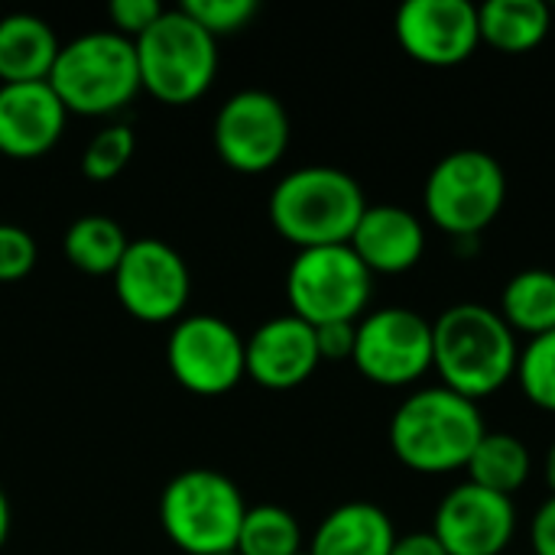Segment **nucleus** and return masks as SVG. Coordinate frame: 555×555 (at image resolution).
I'll return each instance as SVG.
<instances>
[{
  "instance_id": "nucleus-1",
  "label": "nucleus",
  "mask_w": 555,
  "mask_h": 555,
  "mask_svg": "<svg viewBox=\"0 0 555 555\" xmlns=\"http://www.w3.org/2000/svg\"><path fill=\"white\" fill-rule=\"evenodd\" d=\"M520 345L498 309L481 302L449 306L433 322V367L442 387L465 400L504 390L517 374Z\"/></svg>"
},
{
  "instance_id": "nucleus-2",
  "label": "nucleus",
  "mask_w": 555,
  "mask_h": 555,
  "mask_svg": "<svg viewBox=\"0 0 555 555\" xmlns=\"http://www.w3.org/2000/svg\"><path fill=\"white\" fill-rule=\"evenodd\" d=\"M488 426L475 400L449 387L413 390L390 416V449L416 475H452L468 465Z\"/></svg>"
},
{
  "instance_id": "nucleus-3",
  "label": "nucleus",
  "mask_w": 555,
  "mask_h": 555,
  "mask_svg": "<svg viewBox=\"0 0 555 555\" xmlns=\"http://www.w3.org/2000/svg\"><path fill=\"white\" fill-rule=\"evenodd\" d=\"M364 208L358 179L335 166H302L270 192V221L299 250L348 244Z\"/></svg>"
},
{
  "instance_id": "nucleus-4",
  "label": "nucleus",
  "mask_w": 555,
  "mask_h": 555,
  "mask_svg": "<svg viewBox=\"0 0 555 555\" xmlns=\"http://www.w3.org/2000/svg\"><path fill=\"white\" fill-rule=\"evenodd\" d=\"M49 85L68 114H114L140 91L137 49L127 36L114 29L85 33L59 49Z\"/></svg>"
},
{
  "instance_id": "nucleus-5",
  "label": "nucleus",
  "mask_w": 555,
  "mask_h": 555,
  "mask_svg": "<svg viewBox=\"0 0 555 555\" xmlns=\"http://www.w3.org/2000/svg\"><path fill=\"white\" fill-rule=\"evenodd\" d=\"M247 504L237 485L215 468L176 475L159 498V524L185 555L234 553Z\"/></svg>"
},
{
  "instance_id": "nucleus-6",
  "label": "nucleus",
  "mask_w": 555,
  "mask_h": 555,
  "mask_svg": "<svg viewBox=\"0 0 555 555\" xmlns=\"http://www.w3.org/2000/svg\"><path fill=\"white\" fill-rule=\"evenodd\" d=\"M140 88L156 101L182 107L198 101L218 72V42L182 7L163 16L133 39Z\"/></svg>"
},
{
  "instance_id": "nucleus-7",
  "label": "nucleus",
  "mask_w": 555,
  "mask_h": 555,
  "mask_svg": "<svg viewBox=\"0 0 555 555\" xmlns=\"http://www.w3.org/2000/svg\"><path fill=\"white\" fill-rule=\"evenodd\" d=\"M507 202V172L485 150L446 153L426 176L423 208L455 241H475Z\"/></svg>"
},
{
  "instance_id": "nucleus-8",
  "label": "nucleus",
  "mask_w": 555,
  "mask_h": 555,
  "mask_svg": "<svg viewBox=\"0 0 555 555\" xmlns=\"http://www.w3.org/2000/svg\"><path fill=\"white\" fill-rule=\"evenodd\" d=\"M371 270L348 244L299 250L286 270V299L296 319L315 325L361 322L371 302Z\"/></svg>"
},
{
  "instance_id": "nucleus-9",
  "label": "nucleus",
  "mask_w": 555,
  "mask_h": 555,
  "mask_svg": "<svg viewBox=\"0 0 555 555\" xmlns=\"http://www.w3.org/2000/svg\"><path fill=\"white\" fill-rule=\"evenodd\" d=\"M351 364L380 387H410L433 367V322L416 309L387 306L358 322Z\"/></svg>"
},
{
  "instance_id": "nucleus-10",
  "label": "nucleus",
  "mask_w": 555,
  "mask_h": 555,
  "mask_svg": "<svg viewBox=\"0 0 555 555\" xmlns=\"http://www.w3.org/2000/svg\"><path fill=\"white\" fill-rule=\"evenodd\" d=\"M172 377L195 397H224L244 377V338L218 315H185L166 341Z\"/></svg>"
},
{
  "instance_id": "nucleus-11",
  "label": "nucleus",
  "mask_w": 555,
  "mask_h": 555,
  "mask_svg": "<svg viewBox=\"0 0 555 555\" xmlns=\"http://www.w3.org/2000/svg\"><path fill=\"white\" fill-rule=\"evenodd\" d=\"M114 293L124 312L140 322L163 325L185 312L192 276L176 247L156 237H140L130 241L124 260L114 270Z\"/></svg>"
},
{
  "instance_id": "nucleus-12",
  "label": "nucleus",
  "mask_w": 555,
  "mask_h": 555,
  "mask_svg": "<svg viewBox=\"0 0 555 555\" xmlns=\"http://www.w3.org/2000/svg\"><path fill=\"white\" fill-rule=\"evenodd\" d=\"M289 146V114L270 91H237L215 117V150L224 166L257 176L273 169Z\"/></svg>"
},
{
  "instance_id": "nucleus-13",
  "label": "nucleus",
  "mask_w": 555,
  "mask_h": 555,
  "mask_svg": "<svg viewBox=\"0 0 555 555\" xmlns=\"http://www.w3.org/2000/svg\"><path fill=\"white\" fill-rule=\"evenodd\" d=\"M397 42L423 65L449 68L481 46L478 7L472 0H406L393 20Z\"/></svg>"
},
{
  "instance_id": "nucleus-14",
  "label": "nucleus",
  "mask_w": 555,
  "mask_h": 555,
  "mask_svg": "<svg viewBox=\"0 0 555 555\" xmlns=\"http://www.w3.org/2000/svg\"><path fill=\"white\" fill-rule=\"evenodd\" d=\"M517 533V507L511 498L472 481L452 488L436 507L433 537L449 555H501Z\"/></svg>"
},
{
  "instance_id": "nucleus-15",
  "label": "nucleus",
  "mask_w": 555,
  "mask_h": 555,
  "mask_svg": "<svg viewBox=\"0 0 555 555\" xmlns=\"http://www.w3.org/2000/svg\"><path fill=\"white\" fill-rule=\"evenodd\" d=\"M319 364L322 358L315 348V328L293 312L263 322L244 341L247 377L267 390H293L306 384Z\"/></svg>"
},
{
  "instance_id": "nucleus-16",
  "label": "nucleus",
  "mask_w": 555,
  "mask_h": 555,
  "mask_svg": "<svg viewBox=\"0 0 555 555\" xmlns=\"http://www.w3.org/2000/svg\"><path fill=\"white\" fill-rule=\"evenodd\" d=\"M65 104L49 81L0 85V153L10 159L46 156L65 130Z\"/></svg>"
},
{
  "instance_id": "nucleus-17",
  "label": "nucleus",
  "mask_w": 555,
  "mask_h": 555,
  "mask_svg": "<svg viewBox=\"0 0 555 555\" xmlns=\"http://www.w3.org/2000/svg\"><path fill=\"white\" fill-rule=\"evenodd\" d=\"M348 247L371 270V276H397L423 260L426 228L413 211L400 205H367Z\"/></svg>"
},
{
  "instance_id": "nucleus-18",
  "label": "nucleus",
  "mask_w": 555,
  "mask_h": 555,
  "mask_svg": "<svg viewBox=\"0 0 555 555\" xmlns=\"http://www.w3.org/2000/svg\"><path fill=\"white\" fill-rule=\"evenodd\" d=\"M393 543V520L377 504L351 501L319 524L309 555H390Z\"/></svg>"
},
{
  "instance_id": "nucleus-19",
  "label": "nucleus",
  "mask_w": 555,
  "mask_h": 555,
  "mask_svg": "<svg viewBox=\"0 0 555 555\" xmlns=\"http://www.w3.org/2000/svg\"><path fill=\"white\" fill-rule=\"evenodd\" d=\"M59 49L62 46L46 20L33 13L0 16V85L49 81Z\"/></svg>"
},
{
  "instance_id": "nucleus-20",
  "label": "nucleus",
  "mask_w": 555,
  "mask_h": 555,
  "mask_svg": "<svg viewBox=\"0 0 555 555\" xmlns=\"http://www.w3.org/2000/svg\"><path fill=\"white\" fill-rule=\"evenodd\" d=\"M478 26L481 42L498 52L520 55L533 52L546 39L553 10L543 0H488L478 7Z\"/></svg>"
},
{
  "instance_id": "nucleus-21",
  "label": "nucleus",
  "mask_w": 555,
  "mask_h": 555,
  "mask_svg": "<svg viewBox=\"0 0 555 555\" xmlns=\"http://www.w3.org/2000/svg\"><path fill=\"white\" fill-rule=\"evenodd\" d=\"M468 481L478 488H488L494 494L514 498L530 472H533V459L530 449L524 446V439L511 436V433H485V439L475 446L468 465Z\"/></svg>"
},
{
  "instance_id": "nucleus-22",
  "label": "nucleus",
  "mask_w": 555,
  "mask_h": 555,
  "mask_svg": "<svg viewBox=\"0 0 555 555\" xmlns=\"http://www.w3.org/2000/svg\"><path fill=\"white\" fill-rule=\"evenodd\" d=\"M501 319L514 335L540 338L555 332V273L553 270H524L507 280L501 293Z\"/></svg>"
},
{
  "instance_id": "nucleus-23",
  "label": "nucleus",
  "mask_w": 555,
  "mask_h": 555,
  "mask_svg": "<svg viewBox=\"0 0 555 555\" xmlns=\"http://www.w3.org/2000/svg\"><path fill=\"white\" fill-rule=\"evenodd\" d=\"M127 247H130V241H127L124 228L104 215H85V218L72 221L65 231V241H62L65 260L88 276H114Z\"/></svg>"
},
{
  "instance_id": "nucleus-24",
  "label": "nucleus",
  "mask_w": 555,
  "mask_h": 555,
  "mask_svg": "<svg viewBox=\"0 0 555 555\" xmlns=\"http://www.w3.org/2000/svg\"><path fill=\"white\" fill-rule=\"evenodd\" d=\"M237 555H296L302 553V530L299 520L276 507V504H260L247 507L241 533H237Z\"/></svg>"
},
{
  "instance_id": "nucleus-25",
  "label": "nucleus",
  "mask_w": 555,
  "mask_h": 555,
  "mask_svg": "<svg viewBox=\"0 0 555 555\" xmlns=\"http://www.w3.org/2000/svg\"><path fill=\"white\" fill-rule=\"evenodd\" d=\"M514 380L533 406L555 413V332L530 338V345L520 348Z\"/></svg>"
},
{
  "instance_id": "nucleus-26",
  "label": "nucleus",
  "mask_w": 555,
  "mask_h": 555,
  "mask_svg": "<svg viewBox=\"0 0 555 555\" xmlns=\"http://www.w3.org/2000/svg\"><path fill=\"white\" fill-rule=\"evenodd\" d=\"M133 150H137L133 130L127 124H111V127L98 130L91 137V143L85 146L81 172L91 182H111L127 169V163L133 159Z\"/></svg>"
},
{
  "instance_id": "nucleus-27",
  "label": "nucleus",
  "mask_w": 555,
  "mask_h": 555,
  "mask_svg": "<svg viewBox=\"0 0 555 555\" xmlns=\"http://www.w3.org/2000/svg\"><path fill=\"white\" fill-rule=\"evenodd\" d=\"M182 10L208 33V36H228L244 29L257 16V0H185Z\"/></svg>"
},
{
  "instance_id": "nucleus-28",
  "label": "nucleus",
  "mask_w": 555,
  "mask_h": 555,
  "mask_svg": "<svg viewBox=\"0 0 555 555\" xmlns=\"http://www.w3.org/2000/svg\"><path fill=\"white\" fill-rule=\"evenodd\" d=\"M36 241L26 228L0 224V283H16L36 267Z\"/></svg>"
},
{
  "instance_id": "nucleus-29",
  "label": "nucleus",
  "mask_w": 555,
  "mask_h": 555,
  "mask_svg": "<svg viewBox=\"0 0 555 555\" xmlns=\"http://www.w3.org/2000/svg\"><path fill=\"white\" fill-rule=\"evenodd\" d=\"M107 13H111L114 33H120L133 42L163 16V7H159V0H114Z\"/></svg>"
},
{
  "instance_id": "nucleus-30",
  "label": "nucleus",
  "mask_w": 555,
  "mask_h": 555,
  "mask_svg": "<svg viewBox=\"0 0 555 555\" xmlns=\"http://www.w3.org/2000/svg\"><path fill=\"white\" fill-rule=\"evenodd\" d=\"M358 338V322H328L315 325V348L322 361H351Z\"/></svg>"
},
{
  "instance_id": "nucleus-31",
  "label": "nucleus",
  "mask_w": 555,
  "mask_h": 555,
  "mask_svg": "<svg viewBox=\"0 0 555 555\" xmlns=\"http://www.w3.org/2000/svg\"><path fill=\"white\" fill-rule=\"evenodd\" d=\"M530 540H533V553L537 555H555V498L543 501V507L537 511Z\"/></svg>"
},
{
  "instance_id": "nucleus-32",
  "label": "nucleus",
  "mask_w": 555,
  "mask_h": 555,
  "mask_svg": "<svg viewBox=\"0 0 555 555\" xmlns=\"http://www.w3.org/2000/svg\"><path fill=\"white\" fill-rule=\"evenodd\" d=\"M390 555H449L442 550V543L433 537V530H423V533H406V537H397Z\"/></svg>"
},
{
  "instance_id": "nucleus-33",
  "label": "nucleus",
  "mask_w": 555,
  "mask_h": 555,
  "mask_svg": "<svg viewBox=\"0 0 555 555\" xmlns=\"http://www.w3.org/2000/svg\"><path fill=\"white\" fill-rule=\"evenodd\" d=\"M7 537H10V501L0 488V550L7 546Z\"/></svg>"
},
{
  "instance_id": "nucleus-34",
  "label": "nucleus",
  "mask_w": 555,
  "mask_h": 555,
  "mask_svg": "<svg viewBox=\"0 0 555 555\" xmlns=\"http://www.w3.org/2000/svg\"><path fill=\"white\" fill-rule=\"evenodd\" d=\"M543 475H546V485H550V491H553V498H555V439H553V446H550V452H546Z\"/></svg>"
},
{
  "instance_id": "nucleus-35",
  "label": "nucleus",
  "mask_w": 555,
  "mask_h": 555,
  "mask_svg": "<svg viewBox=\"0 0 555 555\" xmlns=\"http://www.w3.org/2000/svg\"><path fill=\"white\" fill-rule=\"evenodd\" d=\"M296 555H309V550H302V553H296Z\"/></svg>"
},
{
  "instance_id": "nucleus-36",
  "label": "nucleus",
  "mask_w": 555,
  "mask_h": 555,
  "mask_svg": "<svg viewBox=\"0 0 555 555\" xmlns=\"http://www.w3.org/2000/svg\"><path fill=\"white\" fill-rule=\"evenodd\" d=\"M221 555H237V553H221Z\"/></svg>"
}]
</instances>
